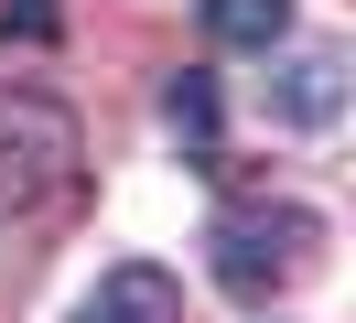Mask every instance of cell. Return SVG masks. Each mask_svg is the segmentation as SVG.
I'll list each match as a JSON object with an SVG mask.
<instances>
[{"label": "cell", "instance_id": "1", "mask_svg": "<svg viewBox=\"0 0 356 323\" xmlns=\"http://www.w3.org/2000/svg\"><path fill=\"white\" fill-rule=\"evenodd\" d=\"M216 280L238 301H259V291H281V280H302L313 270V248H324V215H302V205H238V215H216Z\"/></svg>", "mask_w": 356, "mask_h": 323}, {"label": "cell", "instance_id": "2", "mask_svg": "<svg viewBox=\"0 0 356 323\" xmlns=\"http://www.w3.org/2000/svg\"><path fill=\"white\" fill-rule=\"evenodd\" d=\"M65 162H76L65 97H44V86H0V215L33 205V194H54Z\"/></svg>", "mask_w": 356, "mask_h": 323}, {"label": "cell", "instance_id": "3", "mask_svg": "<svg viewBox=\"0 0 356 323\" xmlns=\"http://www.w3.org/2000/svg\"><path fill=\"white\" fill-rule=\"evenodd\" d=\"M76 323H184V291H173V270H152V258H119V270L76 301Z\"/></svg>", "mask_w": 356, "mask_h": 323}, {"label": "cell", "instance_id": "4", "mask_svg": "<svg viewBox=\"0 0 356 323\" xmlns=\"http://www.w3.org/2000/svg\"><path fill=\"white\" fill-rule=\"evenodd\" d=\"M270 97H281V119L324 129L334 108H346V54H334V43H302V54L281 65V86H270Z\"/></svg>", "mask_w": 356, "mask_h": 323}, {"label": "cell", "instance_id": "5", "mask_svg": "<svg viewBox=\"0 0 356 323\" xmlns=\"http://www.w3.org/2000/svg\"><path fill=\"white\" fill-rule=\"evenodd\" d=\"M205 33L238 43V54H270V43L291 33V0H205Z\"/></svg>", "mask_w": 356, "mask_h": 323}, {"label": "cell", "instance_id": "6", "mask_svg": "<svg viewBox=\"0 0 356 323\" xmlns=\"http://www.w3.org/2000/svg\"><path fill=\"white\" fill-rule=\"evenodd\" d=\"M162 119H173V140L195 151V162H216V86H205V76H173V86H162Z\"/></svg>", "mask_w": 356, "mask_h": 323}]
</instances>
